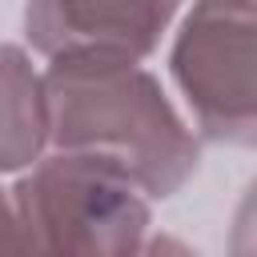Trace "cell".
Wrapping results in <instances>:
<instances>
[{"instance_id":"cell-6","label":"cell","mask_w":257,"mask_h":257,"mask_svg":"<svg viewBox=\"0 0 257 257\" xmlns=\"http://www.w3.org/2000/svg\"><path fill=\"white\" fill-rule=\"evenodd\" d=\"M0 253H28V241H24V229H20L8 189H0Z\"/></svg>"},{"instance_id":"cell-2","label":"cell","mask_w":257,"mask_h":257,"mask_svg":"<svg viewBox=\"0 0 257 257\" xmlns=\"http://www.w3.org/2000/svg\"><path fill=\"white\" fill-rule=\"evenodd\" d=\"M12 205L28 253H92L116 257L145 249L149 201L112 165L56 149L36 157L12 185Z\"/></svg>"},{"instance_id":"cell-4","label":"cell","mask_w":257,"mask_h":257,"mask_svg":"<svg viewBox=\"0 0 257 257\" xmlns=\"http://www.w3.org/2000/svg\"><path fill=\"white\" fill-rule=\"evenodd\" d=\"M181 0H28L24 32L40 56H116L157 52Z\"/></svg>"},{"instance_id":"cell-3","label":"cell","mask_w":257,"mask_h":257,"mask_svg":"<svg viewBox=\"0 0 257 257\" xmlns=\"http://www.w3.org/2000/svg\"><path fill=\"white\" fill-rule=\"evenodd\" d=\"M257 12L253 0H197L173 44V80L201 133L249 149L257 141Z\"/></svg>"},{"instance_id":"cell-5","label":"cell","mask_w":257,"mask_h":257,"mask_svg":"<svg viewBox=\"0 0 257 257\" xmlns=\"http://www.w3.org/2000/svg\"><path fill=\"white\" fill-rule=\"evenodd\" d=\"M48 149V96L44 76L28 52L0 44V173L28 169Z\"/></svg>"},{"instance_id":"cell-1","label":"cell","mask_w":257,"mask_h":257,"mask_svg":"<svg viewBox=\"0 0 257 257\" xmlns=\"http://www.w3.org/2000/svg\"><path fill=\"white\" fill-rule=\"evenodd\" d=\"M44 96L48 145L112 165L145 197H173L197 173V137L137 60L52 56Z\"/></svg>"}]
</instances>
